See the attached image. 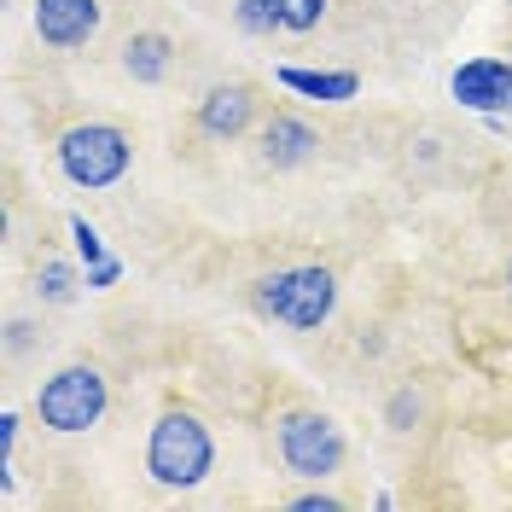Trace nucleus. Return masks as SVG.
Returning a JSON list of instances; mask_svg holds the SVG:
<instances>
[{
	"instance_id": "1",
	"label": "nucleus",
	"mask_w": 512,
	"mask_h": 512,
	"mask_svg": "<svg viewBox=\"0 0 512 512\" xmlns=\"http://www.w3.org/2000/svg\"><path fill=\"white\" fill-rule=\"evenodd\" d=\"M251 297H256L262 315L280 320V326H291V332H320V326L332 320V309H338V280H332V268L309 262V268L262 274Z\"/></svg>"
},
{
	"instance_id": "2",
	"label": "nucleus",
	"mask_w": 512,
	"mask_h": 512,
	"mask_svg": "<svg viewBox=\"0 0 512 512\" xmlns=\"http://www.w3.org/2000/svg\"><path fill=\"white\" fill-rule=\"evenodd\" d=\"M146 472H152V483H163V489H198V483L216 472V443H210V431L192 414L169 408V414L152 425V437H146Z\"/></svg>"
},
{
	"instance_id": "3",
	"label": "nucleus",
	"mask_w": 512,
	"mask_h": 512,
	"mask_svg": "<svg viewBox=\"0 0 512 512\" xmlns=\"http://www.w3.org/2000/svg\"><path fill=\"white\" fill-rule=\"evenodd\" d=\"M128 163H134V146L117 123H76L59 140V169L70 187L105 192L128 175Z\"/></svg>"
},
{
	"instance_id": "4",
	"label": "nucleus",
	"mask_w": 512,
	"mask_h": 512,
	"mask_svg": "<svg viewBox=\"0 0 512 512\" xmlns=\"http://www.w3.org/2000/svg\"><path fill=\"white\" fill-rule=\"evenodd\" d=\"M105 402H111V384L99 367L88 361H76V367H59L53 379L35 390V419L47 425V431H64V437H76V431H88L105 419Z\"/></svg>"
},
{
	"instance_id": "5",
	"label": "nucleus",
	"mask_w": 512,
	"mask_h": 512,
	"mask_svg": "<svg viewBox=\"0 0 512 512\" xmlns=\"http://www.w3.org/2000/svg\"><path fill=\"white\" fill-rule=\"evenodd\" d=\"M274 448H280V460H286L297 478H326V472H338L344 454H350L344 431H338L326 414H309V408L280 414V425H274Z\"/></svg>"
},
{
	"instance_id": "6",
	"label": "nucleus",
	"mask_w": 512,
	"mask_h": 512,
	"mask_svg": "<svg viewBox=\"0 0 512 512\" xmlns=\"http://www.w3.org/2000/svg\"><path fill=\"white\" fill-rule=\"evenodd\" d=\"M448 94L460 99L466 111H507V94H512V64L495 59V53H478V59L454 64V76H448Z\"/></svg>"
},
{
	"instance_id": "7",
	"label": "nucleus",
	"mask_w": 512,
	"mask_h": 512,
	"mask_svg": "<svg viewBox=\"0 0 512 512\" xmlns=\"http://www.w3.org/2000/svg\"><path fill=\"white\" fill-rule=\"evenodd\" d=\"M99 18L105 6L99 0H35V35L59 53H76L99 35Z\"/></svg>"
},
{
	"instance_id": "8",
	"label": "nucleus",
	"mask_w": 512,
	"mask_h": 512,
	"mask_svg": "<svg viewBox=\"0 0 512 512\" xmlns=\"http://www.w3.org/2000/svg\"><path fill=\"white\" fill-rule=\"evenodd\" d=\"M251 111H256L251 88L245 82H222V88H210V94L198 99V128L210 140H239L251 128Z\"/></svg>"
},
{
	"instance_id": "9",
	"label": "nucleus",
	"mask_w": 512,
	"mask_h": 512,
	"mask_svg": "<svg viewBox=\"0 0 512 512\" xmlns=\"http://www.w3.org/2000/svg\"><path fill=\"white\" fill-rule=\"evenodd\" d=\"M320 146V134L303 117H291V111H280L274 123L262 128V158L274 163V169H297V163H309Z\"/></svg>"
},
{
	"instance_id": "10",
	"label": "nucleus",
	"mask_w": 512,
	"mask_h": 512,
	"mask_svg": "<svg viewBox=\"0 0 512 512\" xmlns=\"http://www.w3.org/2000/svg\"><path fill=\"white\" fill-rule=\"evenodd\" d=\"M274 76H280V88H291V94H303V99H320V105H344V99L361 94V76H355V70H303V64H280Z\"/></svg>"
},
{
	"instance_id": "11",
	"label": "nucleus",
	"mask_w": 512,
	"mask_h": 512,
	"mask_svg": "<svg viewBox=\"0 0 512 512\" xmlns=\"http://www.w3.org/2000/svg\"><path fill=\"white\" fill-rule=\"evenodd\" d=\"M169 64H175V41L158 30H140L123 41V70L140 82V88H158L163 76H169Z\"/></svg>"
},
{
	"instance_id": "12",
	"label": "nucleus",
	"mask_w": 512,
	"mask_h": 512,
	"mask_svg": "<svg viewBox=\"0 0 512 512\" xmlns=\"http://www.w3.org/2000/svg\"><path fill=\"white\" fill-rule=\"evenodd\" d=\"M82 280H88V274H76V268H70V262H59V256H47V262L35 268V291H41L47 303H76Z\"/></svg>"
},
{
	"instance_id": "13",
	"label": "nucleus",
	"mask_w": 512,
	"mask_h": 512,
	"mask_svg": "<svg viewBox=\"0 0 512 512\" xmlns=\"http://www.w3.org/2000/svg\"><path fill=\"white\" fill-rule=\"evenodd\" d=\"M274 18H280V30L309 35L326 18V0H274Z\"/></svg>"
},
{
	"instance_id": "14",
	"label": "nucleus",
	"mask_w": 512,
	"mask_h": 512,
	"mask_svg": "<svg viewBox=\"0 0 512 512\" xmlns=\"http://www.w3.org/2000/svg\"><path fill=\"white\" fill-rule=\"evenodd\" d=\"M70 239H76V256H82V268H99V262H111L105 251V239H99V227L88 216H70Z\"/></svg>"
},
{
	"instance_id": "15",
	"label": "nucleus",
	"mask_w": 512,
	"mask_h": 512,
	"mask_svg": "<svg viewBox=\"0 0 512 512\" xmlns=\"http://www.w3.org/2000/svg\"><path fill=\"white\" fill-rule=\"evenodd\" d=\"M233 24H239L245 35H274V30H280L274 0H239V6H233Z\"/></svg>"
},
{
	"instance_id": "16",
	"label": "nucleus",
	"mask_w": 512,
	"mask_h": 512,
	"mask_svg": "<svg viewBox=\"0 0 512 512\" xmlns=\"http://www.w3.org/2000/svg\"><path fill=\"white\" fill-rule=\"evenodd\" d=\"M414 419H419V396L414 390H396L390 396V431H414Z\"/></svg>"
},
{
	"instance_id": "17",
	"label": "nucleus",
	"mask_w": 512,
	"mask_h": 512,
	"mask_svg": "<svg viewBox=\"0 0 512 512\" xmlns=\"http://www.w3.org/2000/svg\"><path fill=\"white\" fill-rule=\"evenodd\" d=\"M82 274H88V291H111L117 280H123V262L111 256V262H99V268H82Z\"/></svg>"
},
{
	"instance_id": "18",
	"label": "nucleus",
	"mask_w": 512,
	"mask_h": 512,
	"mask_svg": "<svg viewBox=\"0 0 512 512\" xmlns=\"http://www.w3.org/2000/svg\"><path fill=\"white\" fill-rule=\"evenodd\" d=\"M30 344H35V326L30 320H12V326H6V350L18 355V350H30Z\"/></svg>"
},
{
	"instance_id": "19",
	"label": "nucleus",
	"mask_w": 512,
	"mask_h": 512,
	"mask_svg": "<svg viewBox=\"0 0 512 512\" xmlns=\"http://www.w3.org/2000/svg\"><path fill=\"white\" fill-rule=\"evenodd\" d=\"M297 512H338V495H326V489H309V495H297Z\"/></svg>"
},
{
	"instance_id": "20",
	"label": "nucleus",
	"mask_w": 512,
	"mask_h": 512,
	"mask_svg": "<svg viewBox=\"0 0 512 512\" xmlns=\"http://www.w3.org/2000/svg\"><path fill=\"white\" fill-rule=\"evenodd\" d=\"M507 291H512V262H507Z\"/></svg>"
},
{
	"instance_id": "21",
	"label": "nucleus",
	"mask_w": 512,
	"mask_h": 512,
	"mask_svg": "<svg viewBox=\"0 0 512 512\" xmlns=\"http://www.w3.org/2000/svg\"><path fill=\"white\" fill-rule=\"evenodd\" d=\"M507 117H512V94H507Z\"/></svg>"
}]
</instances>
